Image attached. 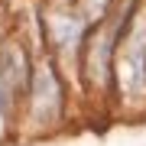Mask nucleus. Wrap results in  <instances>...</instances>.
<instances>
[{
    "label": "nucleus",
    "mask_w": 146,
    "mask_h": 146,
    "mask_svg": "<svg viewBox=\"0 0 146 146\" xmlns=\"http://www.w3.org/2000/svg\"><path fill=\"white\" fill-rule=\"evenodd\" d=\"M114 65L123 98L146 101V20L133 16L123 23L114 46Z\"/></svg>",
    "instance_id": "1"
},
{
    "label": "nucleus",
    "mask_w": 146,
    "mask_h": 146,
    "mask_svg": "<svg viewBox=\"0 0 146 146\" xmlns=\"http://www.w3.org/2000/svg\"><path fill=\"white\" fill-rule=\"evenodd\" d=\"M136 0H127V7H120L117 16H104L101 23H94L91 39L84 46V78H88L91 88H104L110 81V65H114V46L117 36L123 29V23L130 20Z\"/></svg>",
    "instance_id": "2"
},
{
    "label": "nucleus",
    "mask_w": 146,
    "mask_h": 146,
    "mask_svg": "<svg viewBox=\"0 0 146 146\" xmlns=\"http://www.w3.org/2000/svg\"><path fill=\"white\" fill-rule=\"evenodd\" d=\"M29 75H33V68H29L26 49L16 46V42H7L0 49V133H3L10 114L16 110V101L26 94Z\"/></svg>",
    "instance_id": "3"
},
{
    "label": "nucleus",
    "mask_w": 146,
    "mask_h": 146,
    "mask_svg": "<svg viewBox=\"0 0 146 146\" xmlns=\"http://www.w3.org/2000/svg\"><path fill=\"white\" fill-rule=\"evenodd\" d=\"M58 110H62V84H58L55 65L42 62L29 75V117L39 127H49L58 120Z\"/></svg>",
    "instance_id": "4"
},
{
    "label": "nucleus",
    "mask_w": 146,
    "mask_h": 146,
    "mask_svg": "<svg viewBox=\"0 0 146 146\" xmlns=\"http://www.w3.org/2000/svg\"><path fill=\"white\" fill-rule=\"evenodd\" d=\"M88 26L91 23L84 20V13L75 10V7H58V10L46 13V33H49V39H52V46L62 49V52H68V49L78 52L81 36H84Z\"/></svg>",
    "instance_id": "5"
}]
</instances>
